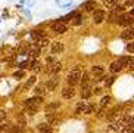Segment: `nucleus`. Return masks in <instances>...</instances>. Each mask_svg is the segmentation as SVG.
<instances>
[{"mask_svg":"<svg viewBox=\"0 0 134 133\" xmlns=\"http://www.w3.org/2000/svg\"><path fill=\"white\" fill-rule=\"evenodd\" d=\"M60 70H62V64H60V62H53V64H49V65H47V73H49V74L56 75Z\"/></svg>","mask_w":134,"mask_h":133,"instance_id":"obj_9","label":"nucleus"},{"mask_svg":"<svg viewBox=\"0 0 134 133\" xmlns=\"http://www.w3.org/2000/svg\"><path fill=\"white\" fill-rule=\"evenodd\" d=\"M18 66H19L21 70H25V68H30V62H28V61H27V62H21Z\"/></svg>","mask_w":134,"mask_h":133,"instance_id":"obj_37","label":"nucleus"},{"mask_svg":"<svg viewBox=\"0 0 134 133\" xmlns=\"http://www.w3.org/2000/svg\"><path fill=\"white\" fill-rule=\"evenodd\" d=\"M121 15H124V8H115V9H112L110 11V13H109V21H112V22H116V21L121 18Z\"/></svg>","mask_w":134,"mask_h":133,"instance_id":"obj_6","label":"nucleus"},{"mask_svg":"<svg viewBox=\"0 0 134 133\" xmlns=\"http://www.w3.org/2000/svg\"><path fill=\"white\" fill-rule=\"evenodd\" d=\"M30 35H31V39L32 40H36V42H40V40H43L44 39V35L41 31H37V30H32L31 33H30Z\"/></svg>","mask_w":134,"mask_h":133,"instance_id":"obj_19","label":"nucleus"},{"mask_svg":"<svg viewBox=\"0 0 134 133\" xmlns=\"http://www.w3.org/2000/svg\"><path fill=\"white\" fill-rule=\"evenodd\" d=\"M81 84L83 86H90V80H88V74H86L84 73L83 77H81Z\"/></svg>","mask_w":134,"mask_h":133,"instance_id":"obj_31","label":"nucleus"},{"mask_svg":"<svg viewBox=\"0 0 134 133\" xmlns=\"http://www.w3.org/2000/svg\"><path fill=\"white\" fill-rule=\"evenodd\" d=\"M130 127H131V129H134V115H133V117H130Z\"/></svg>","mask_w":134,"mask_h":133,"instance_id":"obj_44","label":"nucleus"},{"mask_svg":"<svg viewBox=\"0 0 134 133\" xmlns=\"http://www.w3.org/2000/svg\"><path fill=\"white\" fill-rule=\"evenodd\" d=\"M109 70H110V73H112V74H116V73H119V71L122 70V65L118 62V61H115V62L110 64Z\"/></svg>","mask_w":134,"mask_h":133,"instance_id":"obj_17","label":"nucleus"},{"mask_svg":"<svg viewBox=\"0 0 134 133\" xmlns=\"http://www.w3.org/2000/svg\"><path fill=\"white\" fill-rule=\"evenodd\" d=\"M127 52H130V53H134V42L127 44Z\"/></svg>","mask_w":134,"mask_h":133,"instance_id":"obj_36","label":"nucleus"},{"mask_svg":"<svg viewBox=\"0 0 134 133\" xmlns=\"http://www.w3.org/2000/svg\"><path fill=\"white\" fill-rule=\"evenodd\" d=\"M28 55H30V58H31V59H36L37 56L40 55V47L38 46L31 47V49H30V52H28Z\"/></svg>","mask_w":134,"mask_h":133,"instance_id":"obj_21","label":"nucleus"},{"mask_svg":"<svg viewBox=\"0 0 134 133\" xmlns=\"http://www.w3.org/2000/svg\"><path fill=\"white\" fill-rule=\"evenodd\" d=\"M37 129H38L40 133H52L53 132V127H52V124H49V123H40V124L37 126Z\"/></svg>","mask_w":134,"mask_h":133,"instance_id":"obj_13","label":"nucleus"},{"mask_svg":"<svg viewBox=\"0 0 134 133\" xmlns=\"http://www.w3.org/2000/svg\"><path fill=\"white\" fill-rule=\"evenodd\" d=\"M110 101H112V98H110V96H103V98L100 99V102H99V105L102 106V108H106V106L110 104Z\"/></svg>","mask_w":134,"mask_h":133,"instance_id":"obj_24","label":"nucleus"},{"mask_svg":"<svg viewBox=\"0 0 134 133\" xmlns=\"http://www.w3.org/2000/svg\"><path fill=\"white\" fill-rule=\"evenodd\" d=\"M66 30H68L66 22H62V21L58 19L52 24V31H55L56 34H63V33H66Z\"/></svg>","mask_w":134,"mask_h":133,"instance_id":"obj_5","label":"nucleus"},{"mask_svg":"<svg viewBox=\"0 0 134 133\" xmlns=\"http://www.w3.org/2000/svg\"><path fill=\"white\" fill-rule=\"evenodd\" d=\"M83 21H84V19H83V15H80V13H78V15H77L74 19H72V25L78 27V25H81V24H83Z\"/></svg>","mask_w":134,"mask_h":133,"instance_id":"obj_28","label":"nucleus"},{"mask_svg":"<svg viewBox=\"0 0 134 133\" xmlns=\"http://www.w3.org/2000/svg\"><path fill=\"white\" fill-rule=\"evenodd\" d=\"M77 15H78V13L72 11V12H69L68 15H65V16H62V18H59V21H62V22H66V21H69V19L72 21V19H74V18H75Z\"/></svg>","mask_w":134,"mask_h":133,"instance_id":"obj_22","label":"nucleus"},{"mask_svg":"<svg viewBox=\"0 0 134 133\" xmlns=\"http://www.w3.org/2000/svg\"><path fill=\"white\" fill-rule=\"evenodd\" d=\"M56 84H58V77H56V75H53V77L49 78V81L46 83V87H47L49 92H53V90H55V87H56Z\"/></svg>","mask_w":134,"mask_h":133,"instance_id":"obj_14","label":"nucleus"},{"mask_svg":"<svg viewBox=\"0 0 134 133\" xmlns=\"http://www.w3.org/2000/svg\"><path fill=\"white\" fill-rule=\"evenodd\" d=\"M91 87L90 86H83V89H81V96H83V99H88L91 96Z\"/></svg>","mask_w":134,"mask_h":133,"instance_id":"obj_20","label":"nucleus"},{"mask_svg":"<svg viewBox=\"0 0 134 133\" xmlns=\"http://www.w3.org/2000/svg\"><path fill=\"white\" fill-rule=\"evenodd\" d=\"M46 118H47V123L49 124H56V123H58V120H56V117H55V114L53 112H47L46 114Z\"/></svg>","mask_w":134,"mask_h":133,"instance_id":"obj_25","label":"nucleus"},{"mask_svg":"<svg viewBox=\"0 0 134 133\" xmlns=\"http://www.w3.org/2000/svg\"><path fill=\"white\" fill-rule=\"evenodd\" d=\"M13 75H15L16 78H21V77H24V71L21 70V71H18V73H15Z\"/></svg>","mask_w":134,"mask_h":133,"instance_id":"obj_39","label":"nucleus"},{"mask_svg":"<svg viewBox=\"0 0 134 133\" xmlns=\"http://www.w3.org/2000/svg\"><path fill=\"white\" fill-rule=\"evenodd\" d=\"M116 24H119L122 27H131L134 24V15H131V13H124V15H121V18L116 21Z\"/></svg>","mask_w":134,"mask_h":133,"instance_id":"obj_4","label":"nucleus"},{"mask_svg":"<svg viewBox=\"0 0 134 133\" xmlns=\"http://www.w3.org/2000/svg\"><path fill=\"white\" fill-rule=\"evenodd\" d=\"M105 18H106V13H105V11H100V9H97V11H94V13H93V22L94 24H100L105 21Z\"/></svg>","mask_w":134,"mask_h":133,"instance_id":"obj_7","label":"nucleus"},{"mask_svg":"<svg viewBox=\"0 0 134 133\" xmlns=\"http://www.w3.org/2000/svg\"><path fill=\"white\" fill-rule=\"evenodd\" d=\"M10 132H12V126L0 123V133H10Z\"/></svg>","mask_w":134,"mask_h":133,"instance_id":"obj_27","label":"nucleus"},{"mask_svg":"<svg viewBox=\"0 0 134 133\" xmlns=\"http://www.w3.org/2000/svg\"><path fill=\"white\" fill-rule=\"evenodd\" d=\"M37 46L38 47H46V46H49V40L44 37L43 40H40V42H37Z\"/></svg>","mask_w":134,"mask_h":133,"instance_id":"obj_32","label":"nucleus"},{"mask_svg":"<svg viewBox=\"0 0 134 133\" xmlns=\"http://www.w3.org/2000/svg\"><path fill=\"white\" fill-rule=\"evenodd\" d=\"M118 127H116V124H110L108 126V133H118Z\"/></svg>","mask_w":134,"mask_h":133,"instance_id":"obj_34","label":"nucleus"},{"mask_svg":"<svg viewBox=\"0 0 134 133\" xmlns=\"http://www.w3.org/2000/svg\"><path fill=\"white\" fill-rule=\"evenodd\" d=\"M131 15H134V8H133V9H131Z\"/></svg>","mask_w":134,"mask_h":133,"instance_id":"obj_45","label":"nucleus"},{"mask_svg":"<svg viewBox=\"0 0 134 133\" xmlns=\"http://www.w3.org/2000/svg\"><path fill=\"white\" fill-rule=\"evenodd\" d=\"M81 73H80L77 68L72 71H69V74H68L66 77V83H68V86H75V84H78L80 81H81Z\"/></svg>","mask_w":134,"mask_h":133,"instance_id":"obj_2","label":"nucleus"},{"mask_svg":"<svg viewBox=\"0 0 134 133\" xmlns=\"http://www.w3.org/2000/svg\"><path fill=\"white\" fill-rule=\"evenodd\" d=\"M60 106V102H53V104H49L47 108H46V111L47 112H52V110H56V108H59Z\"/></svg>","mask_w":134,"mask_h":133,"instance_id":"obj_30","label":"nucleus"},{"mask_svg":"<svg viewBox=\"0 0 134 133\" xmlns=\"http://www.w3.org/2000/svg\"><path fill=\"white\" fill-rule=\"evenodd\" d=\"M43 102V99H41V96H34V98H30V99H27V101L24 102V105H25V108L28 110V112L31 114H34L37 110H38V105Z\"/></svg>","mask_w":134,"mask_h":133,"instance_id":"obj_1","label":"nucleus"},{"mask_svg":"<svg viewBox=\"0 0 134 133\" xmlns=\"http://www.w3.org/2000/svg\"><path fill=\"white\" fill-rule=\"evenodd\" d=\"M122 133H134V129H131V127H125V129H122Z\"/></svg>","mask_w":134,"mask_h":133,"instance_id":"obj_40","label":"nucleus"},{"mask_svg":"<svg viewBox=\"0 0 134 133\" xmlns=\"http://www.w3.org/2000/svg\"><path fill=\"white\" fill-rule=\"evenodd\" d=\"M36 80H37V78L34 77V75H32V77H30V78H28V81H27V84H25V86H27V87L32 86V84H34V83H36Z\"/></svg>","mask_w":134,"mask_h":133,"instance_id":"obj_35","label":"nucleus"},{"mask_svg":"<svg viewBox=\"0 0 134 133\" xmlns=\"http://www.w3.org/2000/svg\"><path fill=\"white\" fill-rule=\"evenodd\" d=\"M60 52H63V43L53 42L52 43V53H60Z\"/></svg>","mask_w":134,"mask_h":133,"instance_id":"obj_16","label":"nucleus"},{"mask_svg":"<svg viewBox=\"0 0 134 133\" xmlns=\"http://www.w3.org/2000/svg\"><path fill=\"white\" fill-rule=\"evenodd\" d=\"M112 81H114V77H109V80H105V84H106V86H110Z\"/></svg>","mask_w":134,"mask_h":133,"instance_id":"obj_43","label":"nucleus"},{"mask_svg":"<svg viewBox=\"0 0 134 133\" xmlns=\"http://www.w3.org/2000/svg\"><path fill=\"white\" fill-rule=\"evenodd\" d=\"M131 61H133V56H121V58L118 59V62L122 65V68H124V66H130Z\"/></svg>","mask_w":134,"mask_h":133,"instance_id":"obj_18","label":"nucleus"},{"mask_svg":"<svg viewBox=\"0 0 134 133\" xmlns=\"http://www.w3.org/2000/svg\"><path fill=\"white\" fill-rule=\"evenodd\" d=\"M43 86H36L34 87V93H36V96H41L43 95Z\"/></svg>","mask_w":134,"mask_h":133,"instance_id":"obj_33","label":"nucleus"},{"mask_svg":"<svg viewBox=\"0 0 134 133\" xmlns=\"http://www.w3.org/2000/svg\"><path fill=\"white\" fill-rule=\"evenodd\" d=\"M116 115H121V114H119V106H115L114 110H110L109 112H108L106 117L109 118V120H112V118H115Z\"/></svg>","mask_w":134,"mask_h":133,"instance_id":"obj_23","label":"nucleus"},{"mask_svg":"<svg viewBox=\"0 0 134 133\" xmlns=\"http://www.w3.org/2000/svg\"><path fill=\"white\" fill-rule=\"evenodd\" d=\"M71 6H72V2H69V3H66V4H60L62 9H68V8H71Z\"/></svg>","mask_w":134,"mask_h":133,"instance_id":"obj_42","label":"nucleus"},{"mask_svg":"<svg viewBox=\"0 0 134 133\" xmlns=\"http://www.w3.org/2000/svg\"><path fill=\"white\" fill-rule=\"evenodd\" d=\"M121 39L122 40H131V39H134V27H127L125 30L121 33Z\"/></svg>","mask_w":134,"mask_h":133,"instance_id":"obj_11","label":"nucleus"},{"mask_svg":"<svg viewBox=\"0 0 134 133\" xmlns=\"http://www.w3.org/2000/svg\"><path fill=\"white\" fill-rule=\"evenodd\" d=\"M125 6H127V8H128V6H131V8H133V6H134V0H127Z\"/></svg>","mask_w":134,"mask_h":133,"instance_id":"obj_41","label":"nucleus"},{"mask_svg":"<svg viewBox=\"0 0 134 133\" xmlns=\"http://www.w3.org/2000/svg\"><path fill=\"white\" fill-rule=\"evenodd\" d=\"M103 73H105V68H103L102 65H94V66H91V74L96 77V80H102Z\"/></svg>","mask_w":134,"mask_h":133,"instance_id":"obj_8","label":"nucleus"},{"mask_svg":"<svg viewBox=\"0 0 134 133\" xmlns=\"http://www.w3.org/2000/svg\"><path fill=\"white\" fill-rule=\"evenodd\" d=\"M81 8L86 9L87 12H94L96 8H97V4H96V2H93V0H87V2H84V3L81 4Z\"/></svg>","mask_w":134,"mask_h":133,"instance_id":"obj_12","label":"nucleus"},{"mask_svg":"<svg viewBox=\"0 0 134 133\" xmlns=\"http://www.w3.org/2000/svg\"><path fill=\"white\" fill-rule=\"evenodd\" d=\"M118 3H119V0H103V6L108 8L109 11L118 8Z\"/></svg>","mask_w":134,"mask_h":133,"instance_id":"obj_15","label":"nucleus"},{"mask_svg":"<svg viewBox=\"0 0 134 133\" xmlns=\"http://www.w3.org/2000/svg\"><path fill=\"white\" fill-rule=\"evenodd\" d=\"M16 120H18V124L19 126H22V127L27 126V120H25V117H24V114L22 112H19L18 115H16Z\"/></svg>","mask_w":134,"mask_h":133,"instance_id":"obj_26","label":"nucleus"},{"mask_svg":"<svg viewBox=\"0 0 134 133\" xmlns=\"http://www.w3.org/2000/svg\"><path fill=\"white\" fill-rule=\"evenodd\" d=\"M93 110H94V106H91L88 102H86L83 99V101H80V102H77V112L78 114H91L93 112Z\"/></svg>","mask_w":134,"mask_h":133,"instance_id":"obj_3","label":"nucleus"},{"mask_svg":"<svg viewBox=\"0 0 134 133\" xmlns=\"http://www.w3.org/2000/svg\"><path fill=\"white\" fill-rule=\"evenodd\" d=\"M40 62L38 61H31V62H30V70L31 71H38L40 70Z\"/></svg>","mask_w":134,"mask_h":133,"instance_id":"obj_29","label":"nucleus"},{"mask_svg":"<svg viewBox=\"0 0 134 133\" xmlns=\"http://www.w3.org/2000/svg\"><path fill=\"white\" fill-rule=\"evenodd\" d=\"M6 120V112L3 110H0V123H3Z\"/></svg>","mask_w":134,"mask_h":133,"instance_id":"obj_38","label":"nucleus"},{"mask_svg":"<svg viewBox=\"0 0 134 133\" xmlns=\"http://www.w3.org/2000/svg\"><path fill=\"white\" fill-rule=\"evenodd\" d=\"M74 95H75V89H74V86H65L62 89V96L65 99H71V98H74Z\"/></svg>","mask_w":134,"mask_h":133,"instance_id":"obj_10","label":"nucleus"}]
</instances>
